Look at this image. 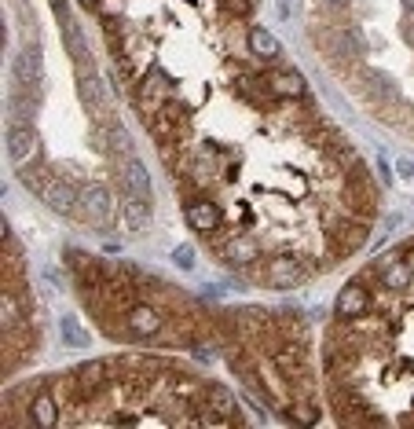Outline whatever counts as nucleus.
Masks as SVG:
<instances>
[{
	"instance_id": "nucleus-6",
	"label": "nucleus",
	"mask_w": 414,
	"mask_h": 429,
	"mask_svg": "<svg viewBox=\"0 0 414 429\" xmlns=\"http://www.w3.org/2000/svg\"><path fill=\"white\" fill-rule=\"evenodd\" d=\"M177 264H180V268H191V264H195V261H191V246H180V250H177Z\"/></svg>"
},
{
	"instance_id": "nucleus-5",
	"label": "nucleus",
	"mask_w": 414,
	"mask_h": 429,
	"mask_svg": "<svg viewBox=\"0 0 414 429\" xmlns=\"http://www.w3.org/2000/svg\"><path fill=\"white\" fill-rule=\"evenodd\" d=\"M62 345H70V348L92 345V334L77 323V315H62Z\"/></svg>"
},
{
	"instance_id": "nucleus-7",
	"label": "nucleus",
	"mask_w": 414,
	"mask_h": 429,
	"mask_svg": "<svg viewBox=\"0 0 414 429\" xmlns=\"http://www.w3.org/2000/svg\"><path fill=\"white\" fill-rule=\"evenodd\" d=\"M330 4H333V8H345V4H348V0H330Z\"/></svg>"
},
{
	"instance_id": "nucleus-3",
	"label": "nucleus",
	"mask_w": 414,
	"mask_h": 429,
	"mask_svg": "<svg viewBox=\"0 0 414 429\" xmlns=\"http://www.w3.org/2000/svg\"><path fill=\"white\" fill-rule=\"evenodd\" d=\"M8 151H11V162H15V165H26L29 154L37 151V136H34V129H26V125L11 121V129H8Z\"/></svg>"
},
{
	"instance_id": "nucleus-2",
	"label": "nucleus",
	"mask_w": 414,
	"mask_h": 429,
	"mask_svg": "<svg viewBox=\"0 0 414 429\" xmlns=\"http://www.w3.org/2000/svg\"><path fill=\"white\" fill-rule=\"evenodd\" d=\"M81 210H85L81 217L88 220V224H95V228L110 224V217H114V198H110L103 187H85L81 191Z\"/></svg>"
},
{
	"instance_id": "nucleus-8",
	"label": "nucleus",
	"mask_w": 414,
	"mask_h": 429,
	"mask_svg": "<svg viewBox=\"0 0 414 429\" xmlns=\"http://www.w3.org/2000/svg\"><path fill=\"white\" fill-rule=\"evenodd\" d=\"M403 4H407V8H414V0H403Z\"/></svg>"
},
{
	"instance_id": "nucleus-4",
	"label": "nucleus",
	"mask_w": 414,
	"mask_h": 429,
	"mask_svg": "<svg viewBox=\"0 0 414 429\" xmlns=\"http://www.w3.org/2000/svg\"><path fill=\"white\" fill-rule=\"evenodd\" d=\"M151 220V202L147 198H125L121 202V224L129 231H143Z\"/></svg>"
},
{
	"instance_id": "nucleus-1",
	"label": "nucleus",
	"mask_w": 414,
	"mask_h": 429,
	"mask_svg": "<svg viewBox=\"0 0 414 429\" xmlns=\"http://www.w3.org/2000/svg\"><path fill=\"white\" fill-rule=\"evenodd\" d=\"M41 198L52 205L55 213H77V205H81V191H77L74 184L59 180V177H48L41 184Z\"/></svg>"
}]
</instances>
